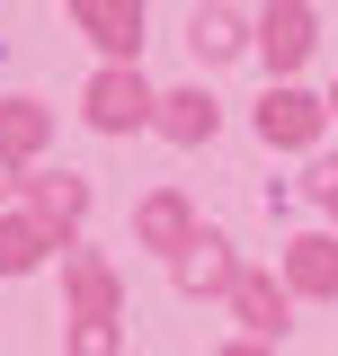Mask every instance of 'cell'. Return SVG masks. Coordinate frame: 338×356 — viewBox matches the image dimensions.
I'll use <instances>...</instances> for the list:
<instances>
[{
  "mask_svg": "<svg viewBox=\"0 0 338 356\" xmlns=\"http://www.w3.org/2000/svg\"><path fill=\"white\" fill-rule=\"evenodd\" d=\"M321 134H330V98H312L294 81H267V98H258V143L267 152H312Z\"/></svg>",
  "mask_w": 338,
  "mask_h": 356,
  "instance_id": "1",
  "label": "cell"
},
{
  "mask_svg": "<svg viewBox=\"0 0 338 356\" xmlns=\"http://www.w3.org/2000/svg\"><path fill=\"white\" fill-rule=\"evenodd\" d=\"M81 116H89L98 134H134V125H152V116H161V98H152V81H143L134 63H107V72L81 89Z\"/></svg>",
  "mask_w": 338,
  "mask_h": 356,
  "instance_id": "2",
  "label": "cell"
},
{
  "mask_svg": "<svg viewBox=\"0 0 338 356\" xmlns=\"http://www.w3.org/2000/svg\"><path fill=\"white\" fill-rule=\"evenodd\" d=\"M134 241H143V250H161V259L178 267L196 241H205V222H196V205H187L178 187H161V196H143V205H134Z\"/></svg>",
  "mask_w": 338,
  "mask_h": 356,
  "instance_id": "3",
  "label": "cell"
},
{
  "mask_svg": "<svg viewBox=\"0 0 338 356\" xmlns=\"http://www.w3.org/2000/svg\"><path fill=\"white\" fill-rule=\"evenodd\" d=\"M18 196H27V214L72 250V232H81V214H89V178H72V170H27V178H18Z\"/></svg>",
  "mask_w": 338,
  "mask_h": 356,
  "instance_id": "4",
  "label": "cell"
},
{
  "mask_svg": "<svg viewBox=\"0 0 338 356\" xmlns=\"http://www.w3.org/2000/svg\"><path fill=\"white\" fill-rule=\"evenodd\" d=\"M232 312H241V339L276 348V339H285V321H294V285H285V276H267V267H250V276L232 285Z\"/></svg>",
  "mask_w": 338,
  "mask_h": 356,
  "instance_id": "5",
  "label": "cell"
},
{
  "mask_svg": "<svg viewBox=\"0 0 338 356\" xmlns=\"http://www.w3.org/2000/svg\"><path fill=\"white\" fill-rule=\"evenodd\" d=\"M72 27H81L107 63H134V54H143V0H72Z\"/></svg>",
  "mask_w": 338,
  "mask_h": 356,
  "instance_id": "6",
  "label": "cell"
},
{
  "mask_svg": "<svg viewBox=\"0 0 338 356\" xmlns=\"http://www.w3.org/2000/svg\"><path fill=\"white\" fill-rule=\"evenodd\" d=\"M285 285H294L303 303H330L338 294V232H294L285 241V267H276Z\"/></svg>",
  "mask_w": 338,
  "mask_h": 356,
  "instance_id": "7",
  "label": "cell"
},
{
  "mask_svg": "<svg viewBox=\"0 0 338 356\" xmlns=\"http://www.w3.org/2000/svg\"><path fill=\"white\" fill-rule=\"evenodd\" d=\"M312 9L303 0H276V9H258V54H267V72L285 81V72H303V54H312Z\"/></svg>",
  "mask_w": 338,
  "mask_h": 356,
  "instance_id": "8",
  "label": "cell"
},
{
  "mask_svg": "<svg viewBox=\"0 0 338 356\" xmlns=\"http://www.w3.org/2000/svg\"><path fill=\"white\" fill-rule=\"evenodd\" d=\"M45 134H54V116H45L36 98H0V187L27 178V161L45 152Z\"/></svg>",
  "mask_w": 338,
  "mask_h": 356,
  "instance_id": "9",
  "label": "cell"
},
{
  "mask_svg": "<svg viewBox=\"0 0 338 356\" xmlns=\"http://www.w3.org/2000/svg\"><path fill=\"white\" fill-rule=\"evenodd\" d=\"M63 285H72V321H116V267L98 250H63Z\"/></svg>",
  "mask_w": 338,
  "mask_h": 356,
  "instance_id": "10",
  "label": "cell"
},
{
  "mask_svg": "<svg viewBox=\"0 0 338 356\" xmlns=\"http://www.w3.org/2000/svg\"><path fill=\"white\" fill-rule=\"evenodd\" d=\"M169 276H178V294H232V285H241L250 267L232 259V241H223V232H205V241H196L187 259L169 267Z\"/></svg>",
  "mask_w": 338,
  "mask_h": 356,
  "instance_id": "11",
  "label": "cell"
},
{
  "mask_svg": "<svg viewBox=\"0 0 338 356\" xmlns=\"http://www.w3.org/2000/svg\"><path fill=\"white\" fill-rule=\"evenodd\" d=\"M187 44H196V63H232L241 44H258V18H241V9H187Z\"/></svg>",
  "mask_w": 338,
  "mask_h": 356,
  "instance_id": "12",
  "label": "cell"
},
{
  "mask_svg": "<svg viewBox=\"0 0 338 356\" xmlns=\"http://www.w3.org/2000/svg\"><path fill=\"white\" fill-rule=\"evenodd\" d=\"M152 125H161L169 143H187V152H196V143H214V125H223V107H214L205 89H169V98H161V116H152Z\"/></svg>",
  "mask_w": 338,
  "mask_h": 356,
  "instance_id": "13",
  "label": "cell"
},
{
  "mask_svg": "<svg viewBox=\"0 0 338 356\" xmlns=\"http://www.w3.org/2000/svg\"><path fill=\"white\" fill-rule=\"evenodd\" d=\"M54 250H63V241H54L36 214H0V276H27V267H45Z\"/></svg>",
  "mask_w": 338,
  "mask_h": 356,
  "instance_id": "14",
  "label": "cell"
},
{
  "mask_svg": "<svg viewBox=\"0 0 338 356\" xmlns=\"http://www.w3.org/2000/svg\"><path fill=\"white\" fill-rule=\"evenodd\" d=\"M116 321H72V356H116Z\"/></svg>",
  "mask_w": 338,
  "mask_h": 356,
  "instance_id": "15",
  "label": "cell"
},
{
  "mask_svg": "<svg viewBox=\"0 0 338 356\" xmlns=\"http://www.w3.org/2000/svg\"><path fill=\"white\" fill-rule=\"evenodd\" d=\"M223 356H267V348H258V339H232V348H223Z\"/></svg>",
  "mask_w": 338,
  "mask_h": 356,
  "instance_id": "16",
  "label": "cell"
},
{
  "mask_svg": "<svg viewBox=\"0 0 338 356\" xmlns=\"http://www.w3.org/2000/svg\"><path fill=\"white\" fill-rule=\"evenodd\" d=\"M330 125H338V81H330Z\"/></svg>",
  "mask_w": 338,
  "mask_h": 356,
  "instance_id": "17",
  "label": "cell"
},
{
  "mask_svg": "<svg viewBox=\"0 0 338 356\" xmlns=\"http://www.w3.org/2000/svg\"><path fill=\"white\" fill-rule=\"evenodd\" d=\"M330 214H338V205H330Z\"/></svg>",
  "mask_w": 338,
  "mask_h": 356,
  "instance_id": "18",
  "label": "cell"
}]
</instances>
